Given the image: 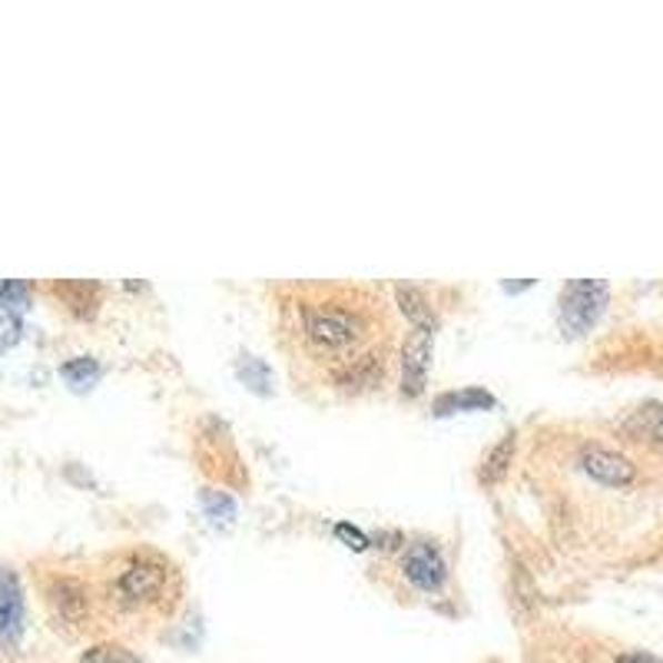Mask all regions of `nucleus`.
<instances>
[{"instance_id":"f257e3e1","label":"nucleus","mask_w":663,"mask_h":663,"mask_svg":"<svg viewBox=\"0 0 663 663\" xmlns=\"http://www.w3.org/2000/svg\"><path fill=\"white\" fill-rule=\"evenodd\" d=\"M285 319L299 355L319 365L332 389L365 392L385 379L389 319L375 292L359 285H302L285 302Z\"/></svg>"},{"instance_id":"f03ea898","label":"nucleus","mask_w":663,"mask_h":663,"mask_svg":"<svg viewBox=\"0 0 663 663\" xmlns=\"http://www.w3.org/2000/svg\"><path fill=\"white\" fill-rule=\"evenodd\" d=\"M113 594L123 607H167L180 594L177 567L160 554H133L113 581Z\"/></svg>"},{"instance_id":"7ed1b4c3","label":"nucleus","mask_w":663,"mask_h":663,"mask_svg":"<svg viewBox=\"0 0 663 663\" xmlns=\"http://www.w3.org/2000/svg\"><path fill=\"white\" fill-rule=\"evenodd\" d=\"M607 299H611L607 282H601V279H571L561 289V299H557L561 332L564 335H584V332H591V325L601 319Z\"/></svg>"},{"instance_id":"20e7f679","label":"nucleus","mask_w":663,"mask_h":663,"mask_svg":"<svg viewBox=\"0 0 663 663\" xmlns=\"http://www.w3.org/2000/svg\"><path fill=\"white\" fill-rule=\"evenodd\" d=\"M574 464H577L591 481H597V484H604V488H624V484H631L634 474H637V464H634L624 451H617V448L601 442L581 444L577 454H574Z\"/></svg>"},{"instance_id":"39448f33","label":"nucleus","mask_w":663,"mask_h":663,"mask_svg":"<svg viewBox=\"0 0 663 663\" xmlns=\"http://www.w3.org/2000/svg\"><path fill=\"white\" fill-rule=\"evenodd\" d=\"M402 574L405 581L422 591V594H439L448 581V564H444L442 551L435 541H412L405 551H402Z\"/></svg>"},{"instance_id":"423d86ee","label":"nucleus","mask_w":663,"mask_h":663,"mask_svg":"<svg viewBox=\"0 0 663 663\" xmlns=\"http://www.w3.org/2000/svg\"><path fill=\"white\" fill-rule=\"evenodd\" d=\"M432 332L412 329L402 345V395L419 399L429 382V365H432Z\"/></svg>"},{"instance_id":"0eeeda50","label":"nucleus","mask_w":663,"mask_h":663,"mask_svg":"<svg viewBox=\"0 0 663 663\" xmlns=\"http://www.w3.org/2000/svg\"><path fill=\"white\" fill-rule=\"evenodd\" d=\"M23 621H27L23 587L10 567H0V651L13 647L20 641Z\"/></svg>"},{"instance_id":"6e6552de","label":"nucleus","mask_w":663,"mask_h":663,"mask_svg":"<svg viewBox=\"0 0 663 663\" xmlns=\"http://www.w3.org/2000/svg\"><path fill=\"white\" fill-rule=\"evenodd\" d=\"M395 299H399L402 315L412 322V329H422V332L435 335L439 315H435V305H432V299H429L425 289H419V285H395Z\"/></svg>"},{"instance_id":"1a4fd4ad","label":"nucleus","mask_w":663,"mask_h":663,"mask_svg":"<svg viewBox=\"0 0 663 663\" xmlns=\"http://www.w3.org/2000/svg\"><path fill=\"white\" fill-rule=\"evenodd\" d=\"M498 399L478 385L461 389V392H444L435 399V415H451V412H481V409H494Z\"/></svg>"},{"instance_id":"9d476101","label":"nucleus","mask_w":663,"mask_h":663,"mask_svg":"<svg viewBox=\"0 0 663 663\" xmlns=\"http://www.w3.org/2000/svg\"><path fill=\"white\" fill-rule=\"evenodd\" d=\"M57 292L67 299V305H70L77 315H93V312H97L100 285H93V282H63V285H57Z\"/></svg>"},{"instance_id":"9b49d317","label":"nucleus","mask_w":663,"mask_h":663,"mask_svg":"<svg viewBox=\"0 0 663 663\" xmlns=\"http://www.w3.org/2000/svg\"><path fill=\"white\" fill-rule=\"evenodd\" d=\"M60 379L70 389H90L100 379V362L90 359V355H77V359H70V362L60 365Z\"/></svg>"},{"instance_id":"f8f14e48","label":"nucleus","mask_w":663,"mask_h":663,"mask_svg":"<svg viewBox=\"0 0 663 663\" xmlns=\"http://www.w3.org/2000/svg\"><path fill=\"white\" fill-rule=\"evenodd\" d=\"M511 454H514V435H504L501 442L491 448V454L481 461V481H488V484L501 481L508 474Z\"/></svg>"},{"instance_id":"ddd939ff","label":"nucleus","mask_w":663,"mask_h":663,"mask_svg":"<svg viewBox=\"0 0 663 663\" xmlns=\"http://www.w3.org/2000/svg\"><path fill=\"white\" fill-rule=\"evenodd\" d=\"M30 309V282L23 279H0V312L20 315Z\"/></svg>"},{"instance_id":"4468645a","label":"nucleus","mask_w":663,"mask_h":663,"mask_svg":"<svg viewBox=\"0 0 663 663\" xmlns=\"http://www.w3.org/2000/svg\"><path fill=\"white\" fill-rule=\"evenodd\" d=\"M57 607H60V614L63 617H70V621H77V617H83L87 614V594H83V587L77 584V581H60L57 584V597H50Z\"/></svg>"},{"instance_id":"2eb2a0df","label":"nucleus","mask_w":663,"mask_h":663,"mask_svg":"<svg viewBox=\"0 0 663 663\" xmlns=\"http://www.w3.org/2000/svg\"><path fill=\"white\" fill-rule=\"evenodd\" d=\"M239 375H242V382H245L252 392H259V395H265V392H269L272 375H269V365H265L262 359H255V355H242V359H239Z\"/></svg>"},{"instance_id":"dca6fc26","label":"nucleus","mask_w":663,"mask_h":663,"mask_svg":"<svg viewBox=\"0 0 663 663\" xmlns=\"http://www.w3.org/2000/svg\"><path fill=\"white\" fill-rule=\"evenodd\" d=\"M80 663H143L133 651H127L123 644H97V647H90Z\"/></svg>"},{"instance_id":"f3484780","label":"nucleus","mask_w":663,"mask_h":663,"mask_svg":"<svg viewBox=\"0 0 663 663\" xmlns=\"http://www.w3.org/2000/svg\"><path fill=\"white\" fill-rule=\"evenodd\" d=\"M631 425H634L641 435H647V439L663 444V405H644V409L631 419Z\"/></svg>"},{"instance_id":"a211bd4d","label":"nucleus","mask_w":663,"mask_h":663,"mask_svg":"<svg viewBox=\"0 0 663 663\" xmlns=\"http://www.w3.org/2000/svg\"><path fill=\"white\" fill-rule=\"evenodd\" d=\"M203 508H207V514H210L213 521H229V518L235 514L232 498L222 494V491H203Z\"/></svg>"},{"instance_id":"6ab92c4d","label":"nucleus","mask_w":663,"mask_h":663,"mask_svg":"<svg viewBox=\"0 0 663 663\" xmlns=\"http://www.w3.org/2000/svg\"><path fill=\"white\" fill-rule=\"evenodd\" d=\"M20 335H23L20 319H17V315H3V312H0V352L13 349V345L20 342Z\"/></svg>"},{"instance_id":"aec40b11","label":"nucleus","mask_w":663,"mask_h":663,"mask_svg":"<svg viewBox=\"0 0 663 663\" xmlns=\"http://www.w3.org/2000/svg\"><path fill=\"white\" fill-rule=\"evenodd\" d=\"M335 538L345 541V544L355 548V551H365V548H369V538H365L359 528H352V524H335Z\"/></svg>"},{"instance_id":"412c9836","label":"nucleus","mask_w":663,"mask_h":663,"mask_svg":"<svg viewBox=\"0 0 663 663\" xmlns=\"http://www.w3.org/2000/svg\"><path fill=\"white\" fill-rule=\"evenodd\" d=\"M617 663H663V661L651 657V654H624Z\"/></svg>"}]
</instances>
